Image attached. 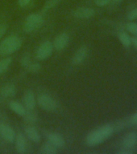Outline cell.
<instances>
[{
	"mask_svg": "<svg viewBox=\"0 0 137 154\" xmlns=\"http://www.w3.org/2000/svg\"><path fill=\"white\" fill-rule=\"evenodd\" d=\"M0 93L3 97H13L16 93V88L14 84H7L0 90Z\"/></svg>",
	"mask_w": 137,
	"mask_h": 154,
	"instance_id": "16",
	"label": "cell"
},
{
	"mask_svg": "<svg viewBox=\"0 0 137 154\" xmlns=\"http://www.w3.org/2000/svg\"><path fill=\"white\" fill-rule=\"evenodd\" d=\"M129 122H130L132 125H137V112H135L131 116L130 119H129Z\"/></svg>",
	"mask_w": 137,
	"mask_h": 154,
	"instance_id": "28",
	"label": "cell"
},
{
	"mask_svg": "<svg viewBox=\"0 0 137 154\" xmlns=\"http://www.w3.org/2000/svg\"><path fill=\"white\" fill-rule=\"evenodd\" d=\"M47 138H48V142H50L51 144H53L57 148H62L65 144L64 137L57 132L48 133L47 135Z\"/></svg>",
	"mask_w": 137,
	"mask_h": 154,
	"instance_id": "12",
	"label": "cell"
},
{
	"mask_svg": "<svg viewBox=\"0 0 137 154\" xmlns=\"http://www.w3.org/2000/svg\"><path fill=\"white\" fill-rule=\"evenodd\" d=\"M23 116H24V120L28 123H35L37 120L36 114L32 112L31 110H29V112H27L26 111V112H25V114Z\"/></svg>",
	"mask_w": 137,
	"mask_h": 154,
	"instance_id": "20",
	"label": "cell"
},
{
	"mask_svg": "<svg viewBox=\"0 0 137 154\" xmlns=\"http://www.w3.org/2000/svg\"><path fill=\"white\" fill-rule=\"evenodd\" d=\"M22 39L17 35H9L0 43V55H7L21 48Z\"/></svg>",
	"mask_w": 137,
	"mask_h": 154,
	"instance_id": "2",
	"label": "cell"
},
{
	"mask_svg": "<svg viewBox=\"0 0 137 154\" xmlns=\"http://www.w3.org/2000/svg\"><path fill=\"white\" fill-rule=\"evenodd\" d=\"M119 40L125 48H129L132 45V38L126 32H120L118 35Z\"/></svg>",
	"mask_w": 137,
	"mask_h": 154,
	"instance_id": "18",
	"label": "cell"
},
{
	"mask_svg": "<svg viewBox=\"0 0 137 154\" xmlns=\"http://www.w3.org/2000/svg\"><path fill=\"white\" fill-rule=\"evenodd\" d=\"M41 65L39 64V63H31L26 69L28 70V72H34V73H35V72H38L39 71L41 70Z\"/></svg>",
	"mask_w": 137,
	"mask_h": 154,
	"instance_id": "23",
	"label": "cell"
},
{
	"mask_svg": "<svg viewBox=\"0 0 137 154\" xmlns=\"http://www.w3.org/2000/svg\"><path fill=\"white\" fill-rule=\"evenodd\" d=\"M44 23L43 17L40 14L33 13L29 14L26 18V20L24 24V31L26 33H31L40 28Z\"/></svg>",
	"mask_w": 137,
	"mask_h": 154,
	"instance_id": "3",
	"label": "cell"
},
{
	"mask_svg": "<svg viewBox=\"0 0 137 154\" xmlns=\"http://www.w3.org/2000/svg\"><path fill=\"white\" fill-rule=\"evenodd\" d=\"M119 154H132L133 153V152L131 150V149H124V150H122V151H119L118 152Z\"/></svg>",
	"mask_w": 137,
	"mask_h": 154,
	"instance_id": "29",
	"label": "cell"
},
{
	"mask_svg": "<svg viewBox=\"0 0 137 154\" xmlns=\"http://www.w3.org/2000/svg\"><path fill=\"white\" fill-rule=\"evenodd\" d=\"M126 29L128 32H130L131 34H132L133 35H137V23H134V22H129L127 26H126Z\"/></svg>",
	"mask_w": 137,
	"mask_h": 154,
	"instance_id": "21",
	"label": "cell"
},
{
	"mask_svg": "<svg viewBox=\"0 0 137 154\" xmlns=\"http://www.w3.org/2000/svg\"><path fill=\"white\" fill-rule=\"evenodd\" d=\"M88 55V48L86 46H82L76 51L73 58V63L75 65L81 64L87 57Z\"/></svg>",
	"mask_w": 137,
	"mask_h": 154,
	"instance_id": "11",
	"label": "cell"
},
{
	"mask_svg": "<svg viewBox=\"0 0 137 154\" xmlns=\"http://www.w3.org/2000/svg\"><path fill=\"white\" fill-rule=\"evenodd\" d=\"M70 41V36L67 33H60L58 35L53 41V48H55L57 51H60L67 46L68 43Z\"/></svg>",
	"mask_w": 137,
	"mask_h": 154,
	"instance_id": "7",
	"label": "cell"
},
{
	"mask_svg": "<svg viewBox=\"0 0 137 154\" xmlns=\"http://www.w3.org/2000/svg\"><path fill=\"white\" fill-rule=\"evenodd\" d=\"M95 14V11L90 7H80L78 9L75 10L73 14L75 18L81 19H90L93 17Z\"/></svg>",
	"mask_w": 137,
	"mask_h": 154,
	"instance_id": "8",
	"label": "cell"
},
{
	"mask_svg": "<svg viewBox=\"0 0 137 154\" xmlns=\"http://www.w3.org/2000/svg\"><path fill=\"white\" fill-rule=\"evenodd\" d=\"M37 103L42 109L48 111V112L55 111L57 108V103L55 100L46 94H42L41 96H39L37 99Z\"/></svg>",
	"mask_w": 137,
	"mask_h": 154,
	"instance_id": "4",
	"label": "cell"
},
{
	"mask_svg": "<svg viewBox=\"0 0 137 154\" xmlns=\"http://www.w3.org/2000/svg\"><path fill=\"white\" fill-rule=\"evenodd\" d=\"M114 129L115 128L112 125L107 124L93 130L87 135L86 139V144L89 146H96L103 143L112 135Z\"/></svg>",
	"mask_w": 137,
	"mask_h": 154,
	"instance_id": "1",
	"label": "cell"
},
{
	"mask_svg": "<svg viewBox=\"0 0 137 154\" xmlns=\"http://www.w3.org/2000/svg\"><path fill=\"white\" fill-rule=\"evenodd\" d=\"M95 4L99 7H104L109 4V2H111V0H94Z\"/></svg>",
	"mask_w": 137,
	"mask_h": 154,
	"instance_id": "25",
	"label": "cell"
},
{
	"mask_svg": "<svg viewBox=\"0 0 137 154\" xmlns=\"http://www.w3.org/2000/svg\"><path fill=\"white\" fill-rule=\"evenodd\" d=\"M11 63V58H4L0 60V75L4 73L8 69Z\"/></svg>",
	"mask_w": 137,
	"mask_h": 154,
	"instance_id": "19",
	"label": "cell"
},
{
	"mask_svg": "<svg viewBox=\"0 0 137 154\" xmlns=\"http://www.w3.org/2000/svg\"><path fill=\"white\" fill-rule=\"evenodd\" d=\"M6 31H7L6 24H0V39L2 38V36L4 35V34L6 33Z\"/></svg>",
	"mask_w": 137,
	"mask_h": 154,
	"instance_id": "26",
	"label": "cell"
},
{
	"mask_svg": "<svg viewBox=\"0 0 137 154\" xmlns=\"http://www.w3.org/2000/svg\"><path fill=\"white\" fill-rule=\"evenodd\" d=\"M25 135L34 143H39L41 140V135L33 126H28L25 128Z\"/></svg>",
	"mask_w": 137,
	"mask_h": 154,
	"instance_id": "14",
	"label": "cell"
},
{
	"mask_svg": "<svg viewBox=\"0 0 137 154\" xmlns=\"http://www.w3.org/2000/svg\"><path fill=\"white\" fill-rule=\"evenodd\" d=\"M9 107L15 113H16L17 115L23 116L26 112V108L22 103H20L19 101L16 100H11L10 101Z\"/></svg>",
	"mask_w": 137,
	"mask_h": 154,
	"instance_id": "15",
	"label": "cell"
},
{
	"mask_svg": "<svg viewBox=\"0 0 137 154\" xmlns=\"http://www.w3.org/2000/svg\"><path fill=\"white\" fill-rule=\"evenodd\" d=\"M31 0H18V4L20 7H25L30 3Z\"/></svg>",
	"mask_w": 137,
	"mask_h": 154,
	"instance_id": "27",
	"label": "cell"
},
{
	"mask_svg": "<svg viewBox=\"0 0 137 154\" xmlns=\"http://www.w3.org/2000/svg\"><path fill=\"white\" fill-rule=\"evenodd\" d=\"M128 19H129V20H131V21L137 19V7L132 9L129 13H128Z\"/></svg>",
	"mask_w": 137,
	"mask_h": 154,
	"instance_id": "24",
	"label": "cell"
},
{
	"mask_svg": "<svg viewBox=\"0 0 137 154\" xmlns=\"http://www.w3.org/2000/svg\"><path fill=\"white\" fill-rule=\"evenodd\" d=\"M0 135L8 143H13L16 136L13 128L6 124L0 125Z\"/></svg>",
	"mask_w": 137,
	"mask_h": 154,
	"instance_id": "6",
	"label": "cell"
},
{
	"mask_svg": "<svg viewBox=\"0 0 137 154\" xmlns=\"http://www.w3.org/2000/svg\"><path fill=\"white\" fill-rule=\"evenodd\" d=\"M132 44H133L134 47L137 49V35H135L132 38Z\"/></svg>",
	"mask_w": 137,
	"mask_h": 154,
	"instance_id": "30",
	"label": "cell"
},
{
	"mask_svg": "<svg viewBox=\"0 0 137 154\" xmlns=\"http://www.w3.org/2000/svg\"><path fill=\"white\" fill-rule=\"evenodd\" d=\"M115 2H120L121 1H123V0H113Z\"/></svg>",
	"mask_w": 137,
	"mask_h": 154,
	"instance_id": "31",
	"label": "cell"
},
{
	"mask_svg": "<svg viewBox=\"0 0 137 154\" xmlns=\"http://www.w3.org/2000/svg\"><path fill=\"white\" fill-rule=\"evenodd\" d=\"M41 152L43 154H55L57 152V148L50 142H47L41 146Z\"/></svg>",
	"mask_w": 137,
	"mask_h": 154,
	"instance_id": "17",
	"label": "cell"
},
{
	"mask_svg": "<svg viewBox=\"0 0 137 154\" xmlns=\"http://www.w3.org/2000/svg\"><path fill=\"white\" fill-rule=\"evenodd\" d=\"M137 144V133L135 132H128L122 140V145L124 149H131Z\"/></svg>",
	"mask_w": 137,
	"mask_h": 154,
	"instance_id": "10",
	"label": "cell"
},
{
	"mask_svg": "<svg viewBox=\"0 0 137 154\" xmlns=\"http://www.w3.org/2000/svg\"><path fill=\"white\" fill-rule=\"evenodd\" d=\"M53 43L50 41H45L43 43H41L36 51V57L39 60H44L50 57L51 55L53 54Z\"/></svg>",
	"mask_w": 137,
	"mask_h": 154,
	"instance_id": "5",
	"label": "cell"
},
{
	"mask_svg": "<svg viewBox=\"0 0 137 154\" xmlns=\"http://www.w3.org/2000/svg\"><path fill=\"white\" fill-rule=\"evenodd\" d=\"M31 63V58H30L29 54H25V55H24L22 56L21 60H20V63H21V65L23 67L27 68Z\"/></svg>",
	"mask_w": 137,
	"mask_h": 154,
	"instance_id": "22",
	"label": "cell"
},
{
	"mask_svg": "<svg viewBox=\"0 0 137 154\" xmlns=\"http://www.w3.org/2000/svg\"><path fill=\"white\" fill-rule=\"evenodd\" d=\"M15 149H16V151L19 153H24V152L26 151V137L22 132H19L15 136Z\"/></svg>",
	"mask_w": 137,
	"mask_h": 154,
	"instance_id": "13",
	"label": "cell"
},
{
	"mask_svg": "<svg viewBox=\"0 0 137 154\" xmlns=\"http://www.w3.org/2000/svg\"><path fill=\"white\" fill-rule=\"evenodd\" d=\"M23 103H24V106L26 109L33 110L36 104V100L33 91L31 90H28L27 91H25L24 97H23Z\"/></svg>",
	"mask_w": 137,
	"mask_h": 154,
	"instance_id": "9",
	"label": "cell"
}]
</instances>
